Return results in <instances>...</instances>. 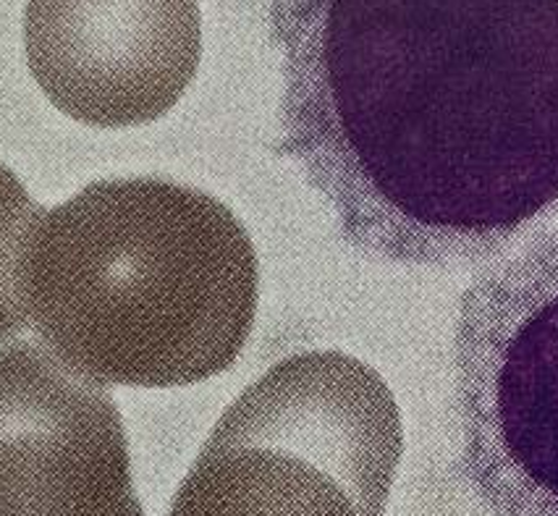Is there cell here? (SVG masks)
<instances>
[{
    "mask_svg": "<svg viewBox=\"0 0 558 516\" xmlns=\"http://www.w3.org/2000/svg\"><path fill=\"white\" fill-rule=\"evenodd\" d=\"M278 152L362 255L462 268L558 218V0H270Z\"/></svg>",
    "mask_w": 558,
    "mask_h": 516,
    "instance_id": "cell-1",
    "label": "cell"
},
{
    "mask_svg": "<svg viewBox=\"0 0 558 516\" xmlns=\"http://www.w3.org/2000/svg\"><path fill=\"white\" fill-rule=\"evenodd\" d=\"M250 234L218 197L113 179L40 218L24 255L29 325L102 385L177 389L236 363L257 315Z\"/></svg>",
    "mask_w": 558,
    "mask_h": 516,
    "instance_id": "cell-2",
    "label": "cell"
},
{
    "mask_svg": "<svg viewBox=\"0 0 558 516\" xmlns=\"http://www.w3.org/2000/svg\"><path fill=\"white\" fill-rule=\"evenodd\" d=\"M399 449L393 396L367 365L296 354L220 415L168 516H380Z\"/></svg>",
    "mask_w": 558,
    "mask_h": 516,
    "instance_id": "cell-3",
    "label": "cell"
},
{
    "mask_svg": "<svg viewBox=\"0 0 558 516\" xmlns=\"http://www.w3.org/2000/svg\"><path fill=\"white\" fill-rule=\"evenodd\" d=\"M459 472L490 516H558V221L493 262L453 328Z\"/></svg>",
    "mask_w": 558,
    "mask_h": 516,
    "instance_id": "cell-4",
    "label": "cell"
},
{
    "mask_svg": "<svg viewBox=\"0 0 558 516\" xmlns=\"http://www.w3.org/2000/svg\"><path fill=\"white\" fill-rule=\"evenodd\" d=\"M0 516H145L116 398L35 341L0 346Z\"/></svg>",
    "mask_w": 558,
    "mask_h": 516,
    "instance_id": "cell-5",
    "label": "cell"
},
{
    "mask_svg": "<svg viewBox=\"0 0 558 516\" xmlns=\"http://www.w3.org/2000/svg\"><path fill=\"white\" fill-rule=\"evenodd\" d=\"M24 48L61 113L97 128L166 115L197 76V0H27Z\"/></svg>",
    "mask_w": 558,
    "mask_h": 516,
    "instance_id": "cell-6",
    "label": "cell"
},
{
    "mask_svg": "<svg viewBox=\"0 0 558 516\" xmlns=\"http://www.w3.org/2000/svg\"><path fill=\"white\" fill-rule=\"evenodd\" d=\"M45 210L11 168L0 163V341L29 325L24 302V255Z\"/></svg>",
    "mask_w": 558,
    "mask_h": 516,
    "instance_id": "cell-7",
    "label": "cell"
}]
</instances>
